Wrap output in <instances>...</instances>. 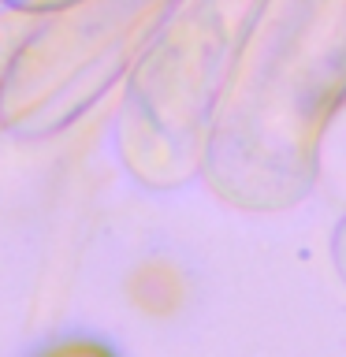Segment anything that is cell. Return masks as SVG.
<instances>
[{
	"mask_svg": "<svg viewBox=\"0 0 346 357\" xmlns=\"http://www.w3.org/2000/svg\"><path fill=\"white\" fill-rule=\"evenodd\" d=\"M38 357H116V350H112V346H105L100 339L75 335V339H60V342L45 346Z\"/></svg>",
	"mask_w": 346,
	"mask_h": 357,
	"instance_id": "obj_1",
	"label": "cell"
}]
</instances>
